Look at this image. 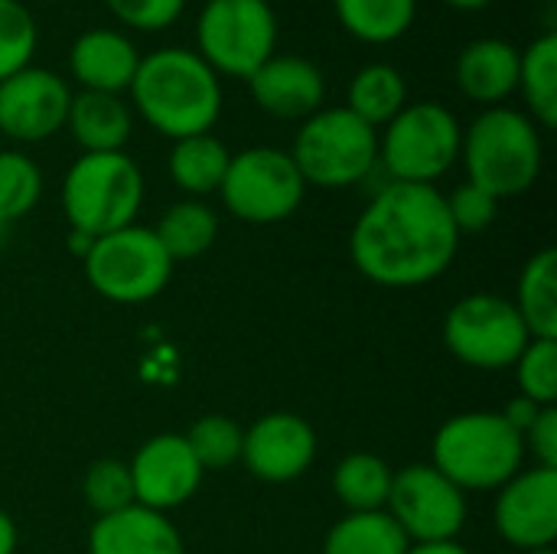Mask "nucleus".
<instances>
[{
    "label": "nucleus",
    "instance_id": "9b49d317",
    "mask_svg": "<svg viewBox=\"0 0 557 554\" xmlns=\"http://www.w3.org/2000/svg\"><path fill=\"white\" fill-rule=\"evenodd\" d=\"M532 333L512 300L496 294H470L450 307L444 320V346L463 366L499 372L516 366Z\"/></svg>",
    "mask_w": 557,
    "mask_h": 554
},
{
    "label": "nucleus",
    "instance_id": "20e7f679",
    "mask_svg": "<svg viewBox=\"0 0 557 554\" xmlns=\"http://www.w3.org/2000/svg\"><path fill=\"white\" fill-rule=\"evenodd\" d=\"M525 464V441L499 411H467L447 418L431 447V467L457 490H499Z\"/></svg>",
    "mask_w": 557,
    "mask_h": 554
},
{
    "label": "nucleus",
    "instance_id": "ddd939ff",
    "mask_svg": "<svg viewBox=\"0 0 557 554\" xmlns=\"http://www.w3.org/2000/svg\"><path fill=\"white\" fill-rule=\"evenodd\" d=\"M72 88L42 65H26L0 82V134L16 144L49 140L65 127Z\"/></svg>",
    "mask_w": 557,
    "mask_h": 554
},
{
    "label": "nucleus",
    "instance_id": "a19ab883",
    "mask_svg": "<svg viewBox=\"0 0 557 554\" xmlns=\"http://www.w3.org/2000/svg\"><path fill=\"white\" fill-rule=\"evenodd\" d=\"M444 3L454 7V10H463V13H476V10H486L496 0H444Z\"/></svg>",
    "mask_w": 557,
    "mask_h": 554
},
{
    "label": "nucleus",
    "instance_id": "6e6552de",
    "mask_svg": "<svg viewBox=\"0 0 557 554\" xmlns=\"http://www.w3.org/2000/svg\"><path fill=\"white\" fill-rule=\"evenodd\" d=\"M277 13L268 0H206L196 16V56L219 78H251L277 52Z\"/></svg>",
    "mask_w": 557,
    "mask_h": 554
},
{
    "label": "nucleus",
    "instance_id": "39448f33",
    "mask_svg": "<svg viewBox=\"0 0 557 554\" xmlns=\"http://www.w3.org/2000/svg\"><path fill=\"white\" fill-rule=\"evenodd\" d=\"M307 186L343 189L369 180L379 167V131L359 121L346 104L320 108L300 121L287 150Z\"/></svg>",
    "mask_w": 557,
    "mask_h": 554
},
{
    "label": "nucleus",
    "instance_id": "37998d69",
    "mask_svg": "<svg viewBox=\"0 0 557 554\" xmlns=\"http://www.w3.org/2000/svg\"><path fill=\"white\" fill-rule=\"evenodd\" d=\"M3 229H7V225H0V238H3Z\"/></svg>",
    "mask_w": 557,
    "mask_h": 554
},
{
    "label": "nucleus",
    "instance_id": "4468645a",
    "mask_svg": "<svg viewBox=\"0 0 557 554\" xmlns=\"http://www.w3.org/2000/svg\"><path fill=\"white\" fill-rule=\"evenodd\" d=\"M493 526L522 552L552 549L557 539V470H519L506 487H499Z\"/></svg>",
    "mask_w": 557,
    "mask_h": 554
},
{
    "label": "nucleus",
    "instance_id": "f8f14e48",
    "mask_svg": "<svg viewBox=\"0 0 557 554\" xmlns=\"http://www.w3.org/2000/svg\"><path fill=\"white\" fill-rule=\"evenodd\" d=\"M385 513L414 545L457 542L467 526V496L431 464H411L392 477Z\"/></svg>",
    "mask_w": 557,
    "mask_h": 554
},
{
    "label": "nucleus",
    "instance_id": "1a4fd4ad",
    "mask_svg": "<svg viewBox=\"0 0 557 554\" xmlns=\"http://www.w3.org/2000/svg\"><path fill=\"white\" fill-rule=\"evenodd\" d=\"M85 278L104 300L147 304L170 284L173 261L153 229L124 225L91 238L85 251Z\"/></svg>",
    "mask_w": 557,
    "mask_h": 554
},
{
    "label": "nucleus",
    "instance_id": "c756f323",
    "mask_svg": "<svg viewBox=\"0 0 557 554\" xmlns=\"http://www.w3.org/2000/svg\"><path fill=\"white\" fill-rule=\"evenodd\" d=\"M42 173L23 150H0V225H10L36 209Z\"/></svg>",
    "mask_w": 557,
    "mask_h": 554
},
{
    "label": "nucleus",
    "instance_id": "5701e85b",
    "mask_svg": "<svg viewBox=\"0 0 557 554\" xmlns=\"http://www.w3.org/2000/svg\"><path fill=\"white\" fill-rule=\"evenodd\" d=\"M519 95L525 101V114L552 131L557 124V33L548 29L535 36L525 49H519Z\"/></svg>",
    "mask_w": 557,
    "mask_h": 554
},
{
    "label": "nucleus",
    "instance_id": "aec40b11",
    "mask_svg": "<svg viewBox=\"0 0 557 554\" xmlns=\"http://www.w3.org/2000/svg\"><path fill=\"white\" fill-rule=\"evenodd\" d=\"M88 554H183V539L166 513L134 503L121 513L98 516L88 532Z\"/></svg>",
    "mask_w": 557,
    "mask_h": 554
},
{
    "label": "nucleus",
    "instance_id": "58836bf2",
    "mask_svg": "<svg viewBox=\"0 0 557 554\" xmlns=\"http://www.w3.org/2000/svg\"><path fill=\"white\" fill-rule=\"evenodd\" d=\"M0 554H16V526L3 509H0Z\"/></svg>",
    "mask_w": 557,
    "mask_h": 554
},
{
    "label": "nucleus",
    "instance_id": "c85d7f7f",
    "mask_svg": "<svg viewBox=\"0 0 557 554\" xmlns=\"http://www.w3.org/2000/svg\"><path fill=\"white\" fill-rule=\"evenodd\" d=\"M395 470L375 454H349L333 470V493L349 513H379L388 503Z\"/></svg>",
    "mask_w": 557,
    "mask_h": 554
},
{
    "label": "nucleus",
    "instance_id": "4c0bfd02",
    "mask_svg": "<svg viewBox=\"0 0 557 554\" xmlns=\"http://www.w3.org/2000/svg\"><path fill=\"white\" fill-rule=\"evenodd\" d=\"M539 411H542V405H535V402H532V398H525V395H516V398L506 405V411H499V415L506 418V424H509L516 434H522V438H525V431L535 424Z\"/></svg>",
    "mask_w": 557,
    "mask_h": 554
},
{
    "label": "nucleus",
    "instance_id": "f704fd0d",
    "mask_svg": "<svg viewBox=\"0 0 557 554\" xmlns=\"http://www.w3.org/2000/svg\"><path fill=\"white\" fill-rule=\"evenodd\" d=\"M108 13L137 33H160L180 23L186 13V0H104Z\"/></svg>",
    "mask_w": 557,
    "mask_h": 554
},
{
    "label": "nucleus",
    "instance_id": "79ce46f5",
    "mask_svg": "<svg viewBox=\"0 0 557 554\" xmlns=\"http://www.w3.org/2000/svg\"><path fill=\"white\" fill-rule=\"evenodd\" d=\"M525 554H555V549H542V552H525Z\"/></svg>",
    "mask_w": 557,
    "mask_h": 554
},
{
    "label": "nucleus",
    "instance_id": "412c9836",
    "mask_svg": "<svg viewBox=\"0 0 557 554\" xmlns=\"http://www.w3.org/2000/svg\"><path fill=\"white\" fill-rule=\"evenodd\" d=\"M65 127L82 153H114L124 150L131 140L134 108L124 95L72 91Z\"/></svg>",
    "mask_w": 557,
    "mask_h": 554
},
{
    "label": "nucleus",
    "instance_id": "4be33fe9",
    "mask_svg": "<svg viewBox=\"0 0 557 554\" xmlns=\"http://www.w3.org/2000/svg\"><path fill=\"white\" fill-rule=\"evenodd\" d=\"M228 160H232L228 147L209 131V134H193V137L173 140L170 157H166V170H170V180L189 199H196V196L219 193L225 170H228Z\"/></svg>",
    "mask_w": 557,
    "mask_h": 554
},
{
    "label": "nucleus",
    "instance_id": "0eeeda50",
    "mask_svg": "<svg viewBox=\"0 0 557 554\" xmlns=\"http://www.w3.org/2000/svg\"><path fill=\"white\" fill-rule=\"evenodd\" d=\"M463 127L441 101L405 104L379 134V167L388 183L434 186L460 160Z\"/></svg>",
    "mask_w": 557,
    "mask_h": 554
},
{
    "label": "nucleus",
    "instance_id": "f3484780",
    "mask_svg": "<svg viewBox=\"0 0 557 554\" xmlns=\"http://www.w3.org/2000/svg\"><path fill=\"white\" fill-rule=\"evenodd\" d=\"M255 104L277 121H307L323 108L326 78L323 69L294 52H274L251 78H248Z\"/></svg>",
    "mask_w": 557,
    "mask_h": 554
},
{
    "label": "nucleus",
    "instance_id": "a211bd4d",
    "mask_svg": "<svg viewBox=\"0 0 557 554\" xmlns=\"http://www.w3.org/2000/svg\"><path fill=\"white\" fill-rule=\"evenodd\" d=\"M140 65L137 42L114 26H91L78 33L69 46V69L82 91L127 95L134 72Z\"/></svg>",
    "mask_w": 557,
    "mask_h": 554
},
{
    "label": "nucleus",
    "instance_id": "c9c22d12",
    "mask_svg": "<svg viewBox=\"0 0 557 554\" xmlns=\"http://www.w3.org/2000/svg\"><path fill=\"white\" fill-rule=\"evenodd\" d=\"M447 199V212H450V222H454V229L463 235V232H486L493 222H496V216H499V199L496 196H490L486 189H480V186H473V183H463V186H457L450 196H444Z\"/></svg>",
    "mask_w": 557,
    "mask_h": 554
},
{
    "label": "nucleus",
    "instance_id": "f03ea898",
    "mask_svg": "<svg viewBox=\"0 0 557 554\" xmlns=\"http://www.w3.org/2000/svg\"><path fill=\"white\" fill-rule=\"evenodd\" d=\"M127 95L144 124L170 140L209 134L222 114V78L186 46L140 56Z\"/></svg>",
    "mask_w": 557,
    "mask_h": 554
},
{
    "label": "nucleus",
    "instance_id": "e433bc0d",
    "mask_svg": "<svg viewBox=\"0 0 557 554\" xmlns=\"http://www.w3.org/2000/svg\"><path fill=\"white\" fill-rule=\"evenodd\" d=\"M522 441H525V451H532L535 467L557 470V408H542Z\"/></svg>",
    "mask_w": 557,
    "mask_h": 554
},
{
    "label": "nucleus",
    "instance_id": "2f4dec72",
    "mask_svg": "<svg viewBox=\"0 0 557 554\" xmlns=\"http://www.w3.org/2000/svg\"><path fill=\"white\" fill-rule=\"evenodd\" d=\"M39 46L36 16L23 0H0V82L33 65Z\"/></svg>",
    "mask_w": 557,
    "mask_h": 554
},
{
    "label": "nucleus",
    "instance_id": "7ed1b4c3",
    "mask_svg": "<svg viewBox=\"0 0 557 554\" xmlns=\"http://www.w3.org/2000/svg\"><path fill=\"white\" fill-rule=\"evenodd\" d=\"M460 160L467 167V183L486 189L499 202L522 196L545 167L542 127L519 108H483L463 131Z\"/></svg>",
    "mask_w": 557,
    "mask_h": 554
},
{
    "label": "nucleus",
    "instance_id": "6ab92c4d",
    "mask_svg": "<svg viewBox=\"0 0 557 554\" xmlns=\"http://www.w3.org/2000/svg\"><path fill=\"white\" fill-rule=\"evenodd\" d=\"M454 78L470 101L499 108L519 91V46L499 36H480L460 49Z\"/></svg>",
    "mask_w": 557,
    "mask_h": 554
},
{
    "label": "nucleus",
    "instance_id": "2eb2a0df",
    "mask_svg": "<svg viewBox=\"0 0 557 554\" xmlns=\"http://www.w3.org/2000/svg\"><path fill=\"white\" fill-rule=\"evenodd\" d=\"M127 467H131L137 506H147L153 513H170L189 503L206 477L183 434L150 438L147 444H140V451Z\"/></svg>",
    "mask_w": 557,
    "mask_h": 554
},
{
    "label": "nucleus",
    "instance_id": "9d476101",
    "mask_svg": "<svg viewBox=\"0 0 557 554\" xmlns=\"http://www.w3.org/2000/svg\"><path fill=\"white\" fill-rule=\"evenodd\" d=\"M219 193L235 219L271 225L290 219L300 209L307 183L287 150L248 147L242 153H232Z\"/></svg>",
    "mask_w": 557,
    "mask_h": 554
},
{
    "label": "nucleus",
    "instance_id": "ea45409f",
    "mask_svg": "<svg viewBox=\"0 0 557 554\" xmlns=\"http://www.w3.org/2000/svg\"><path fill=\"white\" fill-rule=\"evenodd\" d=\"M405 554H470L460 542H428V545H411Z\"/></svg>",
    "mask_w": 557,
    "mask_h": 554
},
{
    "label": "nucleus",
    "instance_id": "72a5a7b5",
    "mask_svg": "<svg viewBox=\"0 0 557 554\" xmlns=\"http://www.w3.org/2000/svg\"><path fill=\"white\" fill-rule=\"evenodd\" d=\"M82 496L98 516H111V513H121V509L134 506L137 500H134L131 467L121 464V460L91 464L85 480H82Z\"/></svg>",
    "mask_w": 557,
    "mask_h": 554
},
{
    "label": "nucleus",
    "instance_id": "b1692460",
    "mask_svg": "<svg viewBox=\"0 0 557 554\" xmlns=\"http://www.w3.org/2000/svg\"><path fill=\"white\" fill-rule=\"evenodd\" d=\"M408 104V82L392 62L362 65L346 88V108L369 127H385Z\"/></svg>",
    "mask_w": 557,
    "mask_h": 554
},
{
    "label": "nucleus",
    "instance_id": "f257e3e1",
    "mask_svg": "<svg viewBox=\"0 0 557 554\" xmlns=\"http://www.w3.org/2000/svg\"><path fill=\"white\" fill-rule=\"evenodd\" d=\"M460 248L437 186L385 183L352 225V264L382 287H418L441 278Z\"/></svg>",
    "mask_w": 557,
    "mask_h": 554
},
{
    "label": "nucleus",
    "instance_id": "a878e982",
    "mask_svg": "<svg viewBox=\"0 0 557 554\" xmlns=\"http://www.w3.org/2000/svg\"><path fill=\"white\" fill-rule=\"evenodd\" d=\"M516 310L532 340H557V251L545 248L529 258L519 274Z\"/></svg>",
    "mask_w": 557,
    "mask_h": 554
},
{
    "label": "nucleus",
    "instance_id": "dca6fc26",
    "mask_svg": "<svg viewBox=\"0 0 557 554\" xmlns=\"http://www.w3.org/2000/svg\"><path fill=\"white\" fill-rule=\"evenodd\" d=\"M242 460L261 483H294L317 460V434L300 415L271 411L245 431Z\"/></svg>",
    "mask_w": 557,
    "mask_h": 554
},
{
    "label": "nucleus",
    "instance_id": "cd10ccee",
    "mask_svg": "<svg viewBox=\"0 0 557 554\" xmlns=\"http://www.w3.org/2000/svg\"><path fill=\"white\" fill-rule=\"evenodd\" d=\"M153 235L160 238L170 261H189L212 248L219 235V216L202 199H183L160 216Z\"/></svg>",
    "mask_w": 557,
    "mask_h": 554
},
{
    "label": "nucleus",
    "instance_id": "bb28decb",
    "mask_svg": "<svg viewBox=\"0 0 557 554\" xmlns=\"http://www.w3.org/2000/svg\"><path fill=\"white\" fill-rule=\"evenodd\" d=\"M408 549V535L385 509L346 513L323 542V554H405Z\"/></svg>",
    "mask_w": 557,
    "mask_h": 554
},
{
    "label": "nucleus",
    "instance_id": "473e14b6",
    "mask_svg": "<svg viewBox=\"0 0 557 554\" xmlns=\"http://www.w3.org/2000/svg\"><path fill=\"white\" fill-rule=\"evenodd\" d=\"M519 392L542 408H555L557 402V340H529L522 356L516 359Z\"/></svg>",
    "mask_w": 557,
    "mask_h": 554
},
{
    "label": "nucleus",
    "instance_id": "393cba45",
    "mask_svg": "<svg viewBox=\"0 0 557 554\" xmlns=\"http://www.w3.org/2000/svg\"><path fill=\"white\" fill-rule=\"evenodd\" d=\"M339 26L369 46L401 39L418 16V0H333Z\"/></svg>",
    "mask_w": 557,
    "mask_h": 554
},
{
    "label": "nucleus",
    "instance_id": "7c9ffc66",
    "mask_svg": "<svg viewBox=\"0 0 557 554\" xmlns=\"http://www.w3.org/2000/svg\"><path fill=\"white\" fill-rule=\"evenodd\" d=\"M193 457L199 460L202 470H225L232 464L242 460V441L245 431L238 428V421L225 418V415H206L199 418L189 434H183Z\"/></svg>",
    "mask_w": 557,
    "mask_h": 554
},
{
    "label": "nucleus",
    "instance_id": "423d86ee",
    "mask_svg": "<svg viewBox=\"0 0 557 554\" xmlns=\"http://www.w3.org/2000/svg\"><path fill=\"white\" fill-rule=\"evenodd\" d=\"M144 202V173L124 153H82L62 180V209L72 232L101 238L124 225Z\"/></svg>",
    "mask_w": 557,
    "mask_h": 554
}]
</instances>
